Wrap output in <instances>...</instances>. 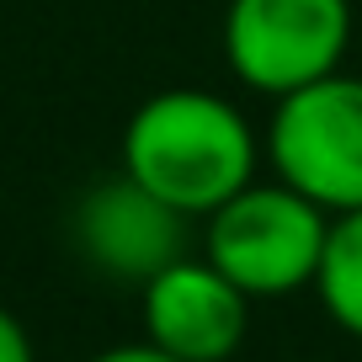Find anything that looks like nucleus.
Instances as JSON below:
<instances>
[{"mask_svg": "<svg viewBox=\"0 0 362 362\" xmlns=\"http://www.w3.org/2000/svg\"><path fill=\"white\" fill-rule=\"evenodd\" d=\"M0 362H37L27 325H22V320H16L6 304H0Z\"/></svg>", "mask_w": 362, "mask_h": 362, "instance_id": "obj_8", "label": "nucleus"}, {"mask_svg": "<svg viewBox=\"0 0 362 362\" xmlns=\"http://www.w3.org/2000/svg\"><path fill=\"white\" fill-rule=\"evenodd\" d=\"M187 224L170 203L144 192L128 170L90 181L69 208V245L96 277L144 288L160 267L187 256Z\"/></svg>", "mask_w": 362, "mask_h": 362, "instance_id": "obj_5", "label": "nucleus"}, {"mask_svg": "<svg viewBox=\"0 0 362 362\" xmlns=\"http://www.w3.org/2000/svg\"><path fill=\"white\" fill-rule=\"evenodd\" d=\"M86 362H181V357H170V351H160L155 341H117V346H102L96 357H86Z\"/></svg>", "mask_w": 362, "mask_h": 362, "instance_id": "obj_9", "label": "nucleus"}, {"mask_svg": "<svg viewBox=\"0 0 362 362\" xmlns=\"http://www.w3.org/2000/svg\"><path fill=\"white\" fill-rule=\"evenodd\" d=\"M325 240H330V214L277 176L267 181L256 176L203 218V256L250 304L315 293Z\"/></svg>", "mask_w": 362, "mask_h": 362, "instance_id": "obj_2", "label": "nucleus"}, {"mask_svg": "<svg viewBox=\"0 0 362 362\" xmlns=\"http://www.w3.org/2000/svg\"><path fill=\"white\" fill-rule=\"evenodd\" d=\"M0 208H6V197H0Z\"/></svg>", "mask_w": 362, "mask_h": 362, "instance_id": "obj_10", "label": "nucleus"}, {"mask_svg": "<svg viewBox=\"0 0 362 362\" xmlns=\"http://www.w3.org/2000/svg\"><path fill=\"white\" fill-rule=\"evenodd\" d=\"M267 165L250 112L208 86H165L128 112L117 170L170 203L181 218H208Z\"/></svg>", "mask_w": 362, "mask_h": 362, "instance_id": "obj_1", "label": "nucleus"}, {"mask_svg": "<svg viewBox=\"0 0 362 362\" xmlns=\"http://www.w3.org/2000/svg\"><path fill=\"white\" fill-rule=\"evenodd\" d=\"M315 298L341 336L362 341V208L330 218L325 261L315 277Z\"/></svg>", "mask_w": 362, "mask_h": 362, "instance_id": "obj_7", "label": "nucleus"}, {"mask_svg": "<svg viewBox=\"0 0 362 362\" xmlns=\"http://www.w3.org/2000/svg\"><path fill=\"white\" fill-rule=\"evenodd\" d=\"M144 341L181 362H235L250 336V298L208 256H176L139 288Z\"/></svg>", "mask_w": 362, "mask_h": 362, "instance_id": "obj_6", "label": "nucleus"}, {"mask_svg": "<svg viewBox=\"0 0 362 362\" xmlns=\"http://www.w3.org/2000/svg\"><path fill=\"white\" fill-rule=\"evenodd\" d=\"M267 170L304 192L330 218L362 208V75L336 69L315 86L277 96L261 128Z\"/></svg>", "mask_w": 362, "mask_h": 362, "instance_id": "obj_4", "label": "nucleus"}, {"mask_svg": "<svg viewBox=\"0 0 362 362\" xmlns=\"http://www.w3.org/2000/svg\"><path fill=\"white\" fill-rule=\"evenodd\" d=\"M351 27V0H229L218 54L240 90L277 102L346 69Z\"/></svg>", "mask_w": 362, "mask_h": 362, "instance_id": "obj_3", "label": "nucleus"}]
</instances>
